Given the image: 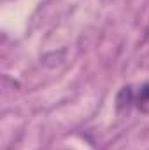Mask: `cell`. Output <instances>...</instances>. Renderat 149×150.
<instances>
[{
  "label": "cell",
  "mask_w": 149,
  "mask_h": 150,
  "mask_svg": "<svg viewBox=\"0 0 149 150\" xmlns=\"http://www.w3.org/2000/svg\"><path fill=\"white\" fill-rule=\"evenodd\" d=\"M133 96H135V93H133L132 86H125L117 93V98H116V108H117V112H128L130 107L133 105Z\"/></svg>",
  "instance_id": "1"
},
{
  "label": "cell",
  "mask_w": 149,
  "mask_h": 150,
  "mask_svg": "<svg viewBox=\"0 0 149 150\" xmlns=\"http://www.w3.org/2000/svg\"><path fill=\"white\" fill-rule=\"evenodd\" d=\"M133 107L142 113H149V82L142 84L133 96Z\"/></svg>",
  "instance_id": "2"
},
{
  "label": "cell",
  "mask_w": 149,
  "mask_h": 150,
  "mask_svg": "<svg viewBox=\"0 0 149 150\" xmlns=\"http://www.w3.org/2000/svg\"><path fill=\"white\" fill-rule=\"evenodd\" d=\"M146 44L149 45V32H148V35H146Z\"/></svg>",
  "instance_id": "3"
}]
</instances>
